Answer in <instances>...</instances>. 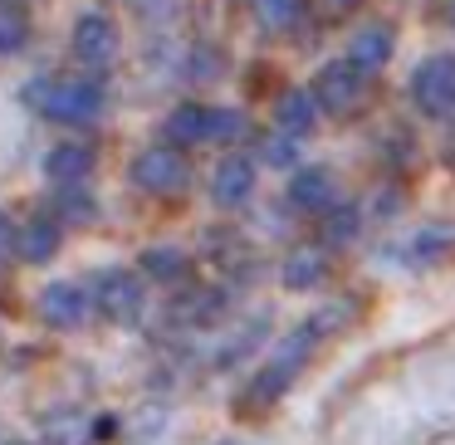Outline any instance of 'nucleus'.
<instances>
[{
    "label": "nucleus",
    "mask_w": 455,
    "mask_h": 445,
    "mask_svg": "<svg viewBox=\"0 0 455 445\" xmlns=\"http://www.w3.org/2000/svg\"><path fill=\"white\" fill-rule=\"evenodd\" d=\"M206 123H211V108H201V103H181V108L167 113L162 138H167L172 147H196V142H206Z\"/></svg>",
    "instance_id": "dca6fc26"
},
{
    "label": "nucleus",
    "mask_w": 455,
    "mask_h": 445,
    "mask_svg": "<svg viewBox=\"0 0 455 445\" xmlns=\"http://www.w3.org/2000/svg\"><path fill=\"white\" fill-rule=\"evenodd\" d=\"M304 328H308L314 338H328V333H338V328H347V308L328 304V308H318L314 318H304Z\"/></svg>",
    "instance_id": "393cba45"
},
{
    "label": "nucleus",
    "mask_w": 455,
    "mask_h": 445,
    "mask_svg": "<svg viewBox=\"0 0 455 445\" xmlns=\"http://www.w3.org/2000/svg\"><path fill=\"white\" fill-rule=\"evenodd\" d=\"M299 5H304V0H255V20L265 25V30H289V25L299 20Z\"/></svg>",
    "instance_id": "b1692460"
},
{
    "label": "nucleus",
    "mask_w": 455,
    "mask_h": 445,
    "mask_svg": "<svg viewBox=\"0 0 455 445\" xmlns=\"http://www.w3.org/2000/svg\"><path fill=\"white\" fill-rule=\"evenodd\" d=\"M5 250H15V235H11V226L0 220V255H5Z\"/></svg>",
    "instance_id": "c85d7f7f"
},
{
    "label": "nucleus",
    "mask_w": 455,
    "mask_h": 445,
    "mask_svg": "<svg viewBox=\"0 0 455 445\" xmlns=\"http://www.w3.org/2000/svg\"><path fill=\"white\" fill-rule=\"evenodd\" d=\"M60 216H64V226H89L99 211H93V196L84 191V181L79 187H60Z\"/></svg>",
    "instance_id": "4be33fe9"
},
{
    "label": "nucleus",
    "mask_w": 455,
    "mask_h": 445,
    "mask_svg": "<svg viewBox=\"0 0 455 445\" xmlns=\"http://www.w3.org/2000/svg\"><path fill=\"white\" fill-rule=\"evenodd\" d=\"M60 240H64L60 220L35 216V220H25V226L15 230V255H20L25 265H50V259L60 255Z\"/></svg>",
    "instance_id": "9d476101"
},
{
    "label": "nucleus",
    "mask_w": 455,
    "mask_h": 445,
    "mask_svg": "<svg viewBox=\"0 0 455 445\" xmlns=\"http://www.w3.org/2000/svg\"><path fill=\"white\" fill-rule=\"evenodd\" d=\"M392 44H396V35L387 30V25H367V30H357L353 40H347L343 60H353L363 74L377 79V69H387V60H392Z\"/></svg>",
    "instance_id": "2eb2a0df"
},
{
    "label": "nucleus",
    "mask_w": 455,
    "mask_h": 445,
    "mask_svg": "<svg viewBox=\"0 0 455 445\" xmlns=\"http://www.w3.org/2000/svg\"><path fill=\"white\" fill-rule=\"evenodd\" d=\"M142 274L157 279V284H181V274H187V255L172 245H152L148 255H142Z\"/></svg>",
    "instance_id": "aec40b11"
},
{
    "label": "nucleus",
    "mask_w": 455,
    "mask_h": 445,
    "mask_svg": "<svg viewBox=\"0 0 455 445\" xmlns=\"http://www.w3.org/2000/svg\"><path fill=\"white\" fill-rule=\"evenodd\" d=\"M25 99H30V108H40L50 123H64V128L93 123L103 113V89L89 79H64V83L35 79V83H25Z\"/></svg>",
    "instance_id": "f257e3e1"
},
{
    "label": "nucleus",
    "mask_w": 455,
    "mask_h": 445,
    "mask_svg": "<svg viewBox=\"0 0 455 445\" xmlns=\"http://www.w3.org/2000/svg\"><path fill=\"white\" fill-rule=\"evenodd\" d=\"M318 15H328V20H338V15H347V11H357L363 0H308Z\"/></svg>",
    "instance_id": "a878e982"
},
{
    "label": "nucleus",
    "mask_w": 455,
    "mask_h": 445,
    "mask_svg": "<svg viewBox=\"0 0 455 445\" xmlns=\"http://www.w3.org/2000/svg\"><path fill=\"white\" fill-rule=\"evenodd\" d=\"M451 230H421V235H411L406 240V250H402V259L411 269H426V265H435V259H445V250H451Z\"/></svg>",
    "instance_id": "6ab92c4d"
},
{
    "label": "nucleus",
    "mask_w": 455,
    "mask_h": 445,
    "mask_svg": "<svg viewBox=\"0 0 455 445\" xmlns=\"http://www.w3.org/2000/svg\"><path fill=\"white\" fill-rule=\"evenodd\" d=\"M250 191H255V167L245 157H226L211 177V196H216L220 211H240L250 201Z\"/></svg>",
    "instance_id": "9b49d317"
},
{
    "label": "nucleus",
    "mask_w": 455,
    "mask_h": 445,
    "mask_svg": "<svg viewBox=\"0 0 455 445\" xmlns=\"http://www.w3.org/2000/svg\"><path fill=\"white\" fill-rule=\"evenodd\" d=\"M411 103L426 118H451L455 113V54H431L411 74Z\"/></svg>",
    "instance_id": "39448f33"
},
{
    "label": "nucleus",
    "mask_w": 455,
    "mask_h": 445,
    "mask_svg": "<svg viewBox=\"0 0 455 445\" xmlns=\"http://www.w3.org/2000/svg\"><path fill=\"white\" fill-rule=\"evenodd\" d=\"M89 171H93L89 142H60V147H50V157H44V177H50L54 187H79Z\"/></svg>",
    "instance_id": "ddd939ff"
},
{
    "label": "nucleus",
    "mask_w": 455,
    "mask_h": 445,
    "mask_svg": "<svg viewBox=\"0 0 455 445\" xmlns=\"http://www.w3.org/2000/svg\"><path fill=\"white\" fill-rule=\"evenodd\" d=\"M240 138H245V113L240 108H211L206 142H240Z\"/></svg>",
    "instance_id": "5701e85b"
},
{
    "label": "nucleus",
    "mask_w": 455,
    "mask_h": 445,
    "mask_svg": "<svg viewBox=\"0 0 455 445\" xmlns=\"http://www.w3.org/2000/svg\"><path fill=\"white\" fill-rule=\"evenodd\" d=\"M11 445H30V441H11Z\"/></svg>",
    "instance_id": "c756f323"
},
{
    "label": "nucleus",
    "mask_w": 455,
    "mask_h": 445,
    "mask_svg": "<svg viewBox=\"0 0 455 445\" xmlns=\"http://www.w3.org/2000/svg\"><path fill=\"white\" fill-rule=\"evenodd\" d=\"M299 142H304V138H294V132H275V138H265V147H259L265 167L294 171V167H299Z\"/></svg>",
    "instance_id": "412c9836"
},
{
    "label": "nucleus",
    "mask_w": 455,
    "mask_h": 445,
    "mask_svg": "<svg viewBox=\"0 0 455 445\" xmlns=\"http://www.w3.org/2000/svg\"><path fill=\"white\" fill-rule=\"evenodd\" d=\"M172 11H177V0H138V15H148V20H167Z\"/></svg>",
    "instance_id": "bb28decb"
},
{
    "label": "nucleus",
    "mask_w": 455,
    "mask_h": 445,
    "mask_svg": "<svg viewBox=\"0 0 455 445\" xmlns=\"http://www.w3.org/2000/svg\"><path fill=\"white\" fill-rule=\"evenodd\" d=\"M123 50V35H118V20L103 11H89L74 20V60L89 64V69H108Z\"/></svg>",
    "instance_id": "6e6552de"
},
{
    "label": "nucleus",
    "mask_w": 455,
    "mask_h": 445,
    "mask_svg": "<svg viewBox=\"0 0 455 445\" xmlns=\"http://www.w3.org/2000/svg\"><path fill=\"white\" fill-rule=\"evenodd\" d=\"M93 308L113 323H138L148 314V284L132 269H103L93 274Z\"/></svg>",
    "instance_id": "20e7f679"
},
{
    "label": "nucleus",
    "mask_w": 455,
    "mask_h": 445,
    "mask_svg": "<svg viewBox=\"0 0 455 445\" xmlns=\"http://www.w3.org/2000/svg\"><path fill=\"white\" fill-rule=\"evenodd\" d=\"M289 206L304 211V216H323L328 206H338V181L328 167H314V162H299L289 171Z\"/></svg>",
    "instance_id": "1a4fd4ad"
},
{
    "label": "nucleus",
    "mask_w": 455,
    "mask_h": 445,
    "mask_svg": "<svg viewBox=\"0 0 455 445\" xmlns=\"http://www.w3.org/2000/svg\"><path fill=\"white\" fill-rule=\"evenodd\" d=\"M357 230H363V216H357V206H343V201H338V206H328L323 220H318V240H323L328 250L353 245Z\"/></svg>",
    "instance_id": "f3484780"
},
{
    "label": "nucleus",
    "mask_w": 455,
    "mask_h": 445,
    "mask_svg": "<svg viewBox=\"0 0 455 445\" xmlns=\"http://www.w3.org/2000/svg\"><path fill=\"white\" fill-rule=\"evenodd\" d=\"M318 99L314 89H284L275 103V128L279 132H294V138H308V132L318 128Z\"/></svg>",
    "instance_id": "f8f14e48"
},
{
    "label": "nucleus",
    "mask_w": 455,
    "mask_h": 445,
    "mask_svg": "<svg viewBox=\"0 0 455 445\" xmlns=\"http://www.w3.org/2000/svg\"><path fill=\"white\" fill-rule=\"evenodd\" d=\"M318 338L308 333V328H294V333L284 338V343L269 353V362L255 372V382H250V401H259V406H269V401H279V396L289 392V382H294L299 372H304V362H308V347H314Z\"/></svg>",
    "instance_id": "7ed1b4c3"
},
{
    "label": "nucleus",
    "mask_w": 455,
    "mask_h": 445,
    "mask_svg": "<svg viewBox=\"0 0 455 445\" xmlns=\"http://www.w3.org/2000/svg\"><path fill=\"white\" fill-rule=\"evenodd\" d=\"M308 89H314V99L323 113H333V118H357V113L372 103V74H363L353 60H333L314 74Z\"/></svg>",
    "instance_id": "f03ea898"
},
{
    "label": "nucleus",
    "mask_w": 455,
    "mask_h": 445,
    "mask_svg": "<svg viewBox=\"0 0 455 445\" xmlns=\"http://www.w3.org/2000/svg\"><path fill=\"white\" fill-rule=\"evenodd\" d=\"M323 279H328L323 250H289L284 265H279V284H284L289 294H308V289H318Z\"/></svg>",
    "instance_id": "4468645a"
},
{
    "label": "nucleus",
    "mask_w": 455,
    "mask_h": 445,
    "mask_svg": "<svg viewBox=\"0 0 455 445\" xmlns=\"http://www.w3.org/2000/svg\"><path fill=\"white\" fill-rule=\"evenodd\" d=\"M25 40H30V11L20 0H0V60L20 54Z\"/></svg>",
    "instance_id": "a211bd4d"
},
{
    "label": "nucleus",
    "mask_w": 455,
    "mask_h": 445,
    "mask_svg": "<svg viewBox=\"0 0 455 445\" xmlns=\"http://www.w3.org/2000/svg\"><path fill=\"white\" fill-rule=\"evenodd\" d=\"M396 201H402V191H392V187H387V191H377V196H372V211L387 220V216H396V211H402Z\"/></svg>",
    "instance_id": "cd10ccee"
},
{
    "label": "nucleus",
    "mask_w": 455,
    "mask_h": 445,
    "mask_svg": "<svg viewBox=\"0 0 455 445\" xmlns=\"http://www.w3.org/2000/svg\"><path fill=\"white\" fill-rule=\"evenodd\" d=\"M93 314H99L93 294L84 284H74V279H54V284L40 289V318L50 328H60V333H79Z\"/></svg>",
    "instance_id": "423d86ee"
},
{
    "label": "nucleus",
    "mask_w": 455,
    "mask_h": 445,
    "mask_svg": "<svg viewBox=\"0 0 455 445\" xmlns=\"http://www.w3.org/2000/svg\"><path fill=\"white\" fill-rule=\"evenodd\" d=\"M128 177H132V187H138V191L172 196V191L187 187V157H181V147H172V142H167V147H148V152L132 157Z\"/></svg>",
    "instance_id": "0eeeda50"
}]
</instances>
